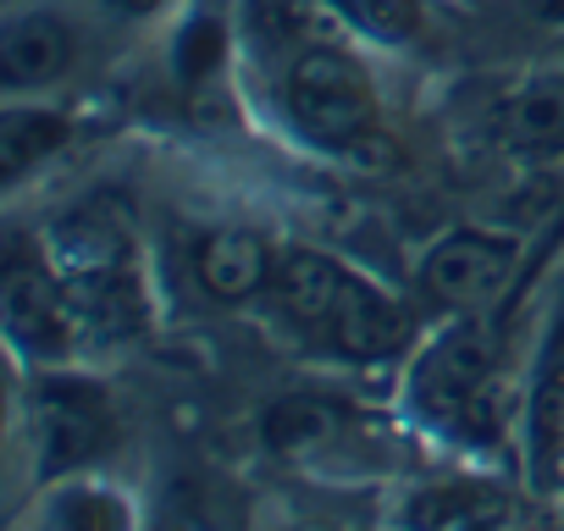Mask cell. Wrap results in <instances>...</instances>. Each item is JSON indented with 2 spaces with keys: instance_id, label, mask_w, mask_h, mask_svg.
<instances>
[{
  "instance_id": "4",
  "label": "cell",
  "mask_w": 564,
  "mask_h": 531,
  "mask_svg": "<svg viewBox=\"0 0 564 531\" xmlns=\"http://www.w3.org/2000/svg\"><path fill=\"white\" fill-rule=\"evenodd\" d=\"M40 421H45V470H67L106 448V399L84 382H51L40 388Z\"/></svg>"
},
{
  "instance_id": "19",
  "label": "cell",
  "mask_w": 564,
  "mask_h": 531,
  "mask_svg": "<svg viewBox=\"0 0 564 531\" xmlns=\"http://www.w3.org/2000/svg\"><path fill=\"white\" fill-rule=\"evenodd\" d=\"M56 520L62 525H78V520H100V525H122V503L100 498V492H73L56 503Z\"/></svg>"
},
{
  "instance_id": "5",
  "label": "cell",
  "mask_w": 564,
  "mask_h": 531,
  "mask_svg": "<svg viewBox=\"0 0 564 531\" xmlns=\"http://www.w3.org/2000/svg\"><path fill=\"white\" fill-rule=\"evenodd\" d=\"M404 333H410L404 311H393L377 289H366V283H355V278L344 283L338 311H333V322H327V338H333L344 355H355V360L393 355V349L404 344Z\"/></svg>"
},
{
  "instance_id": "1",
  "label": "cell",
  "mask_w": 564,
  "mask_h": 531,
  "mask_svg": "<svg viewBox=\"0 0 564 531\" xmlns=\"http://www.w3.org/2000/svg\"><path fill=\"white\" fill-rule=\"evenodd\" d=\"M289 111L316 144H355L377 122L366 73L338 51H305L289 73Z\"/></svg>"
},
{
  "instance_id": "21",
  "label": "cell",
  "mask_w": 564,
  "mask_h": 531,
  "mask_svg": "<svg viewBox=\"0 0 564 531\" xmlns=\"http://www.w3.org/2000/svg\"><path fill=\"white\" fill-rule=\"evenodd\" d=\"M117 7H122V12H139V18H144V12H155V7H161V0H117Z\"/></svg>"
},
{
  "instance_id": "13",
  "label": "cell",
  "mask_w": 564,
  "mask_h": 531,
  "mask_svg": "<svg viewBox=\"0 0 564 531\" xmlns=\"http://www.w3.org/2000/svg\"><path fill=\"white\" fill-rule=\"evenodd\" d=\"M62 139H67V122L56 111H7V117H0V172L23 177Z\"/></svg>"
},
{
  "instance_id": "3",
  "label": "cell",
  "mask_w": 564,
  "mask_h": 531,
  "mask_svg": "<svg viewBox=\"0 0 564 531\" xmlns=\"http://www.w3.org/2000/svg\"><path fill=\"white\" fill-rule=\"evenodd\" d=\"M487 371H492V333L487 327H459L421 360L415 393L426 404H443V415H465V410L481 404Z\"/></svg>"
},
{
  "instance_id": "20",
  "label": "cell",
  "mask_w": 564,
  "mask_h": 531,
  "mask_svg": "<svg viewBox=\"0 0 564 531\" xmlns=\"http://www.w3.org/2000/svg\"><path fill=\"white\" fill-rule=\"evenodd\" d=\"M536 23H564V0H525Z\"/></svg>"
},
{
  "instance_id": "6",
  "label": "cell",
  "mask_w": 564,
  "mask_h": 531,
  "mask_svg": "<svg viewBox=\"0 0 564 531\" xmlns=\"http://www.w3.org/2000/svg\"><path fill=\"white\" fill-rule=\"evenodd\" d=\"M67 322L73 305H56V289L34 266H12L7 272V333L29 344L34 355H62L67 349Z\"/></svg>"
},
{
  "instance_id": "11",
  "label": "cell",
  "mask_w": 564,
  "mask_h": 531,
  "mask_svg": "<svg viewBox=\"0 0 564 531\" xmlns=\"http://www.w3.org/2000/svg\"><path fill=\"white\" fill-rule=\"evenodd\" d=\"M73 322L89 338H128L144 327V294L128 272H100L73 283Z\"/></svg>"
},
{
  "instance_id": "2",
  "label": "cell",
  "mask_w": 564,
  "mask_h": 531,
  "mask_svg": "<svg viewBox=\"0 0 564 531\" xmlns=\"http://www.w3.org/2000/svg\"><path fill=\"white\" fill-rule=\"evenodd\" d=\"M514 272V249L487 232H448L426 254V294L443 305H487Z\"/></svg>"
},
{
  "instance_id": "8",
  "label": "cell",
  "mask_w": 564,
  "mask_h": 531,
  "mask_svg": "<svg viewBox=\"0 0 564 531\" xmlns=\"http://www.w3.org/2000/svg\"><path fill=\"white\" fill-rule=\"evenodd\" d=\"M51 254L62 266V278L78 283V278H100V272H122L128 260V232L117 216H100V210H78L56 227L51 238Z\"/></svg>"
},
{
  "instance_id": "10",
  "label": "cell",
  "mask_w": 564,
  "mask_h": 531,
  "mask_svg": "<svg viewBox=\"0 0 564 531\" xmlns=\"http://www.w3.org/2000/svg\"><path fill=\"white\" fill-rule=\"evenodd\" d=\"M73 62V34L67 23L34 12V18H18L0 40V73L12 84H51L62 67Z\"/></svg>"
},
{
  "instance_id": "18",
  "label": "cell",
  "mask_w": 564,
  "mask_h": 531,
  "mask_svg": "<svg viewBox=\"0 0 564 531\" xmlns=\"http://www.w3.org/2000/svg\"><path fill=\"white\" fill-rule=\"evenodd\" d=\"M221 56H227L221 23H216V18H194V23L183 29V40H177V78H183V84H205V78L221 67Z\"/></svg>"
},
{
  "instance_id": "9",
  "label": "cell",
  "mask_w": 564,
  "mask_h": 531,
  "mask_svg": "<svg viewBox=\"0 0 564 531\" xmlns=\"http://www.w3.org/2000/svg\"><path fill=\"white\" fill-rule=\"evenodd\" d=\"M199 278H205V289L216 300H249L271 278V249L254 232H243V227L210 232L199 243Z\"/></svg>"
},
{
  "instance_id": "16",
  "label": "cell",
  "mask_w": 564,
  "mask_h": 531,
  "mask_svg": "<svg viewBox=\"0 0 564 531\" xmlns=\"http://www.w3.org/2000/svg\"><path fill=\"white\" fill-rule=\"evenodd\" d=\"M338 12L355 23V29H366L371 40H410L415 29H421V7L415 0H338Z\"/></svg>"
},
{
  "instance_id": "14",
  "label": "cell",
  "mask_w": 564,
  "mask_h": 531,
  "mask_svg": "<svg viewBox=\"0 0 564 531\" xmlns=\"http://www.w3.org/2000/svg\"><path fill=\"white\" fill-rule=\"evenodd\" d=\"M333 426H338V410L327 399H311V393L276 399L265 410V421H260V432H265L271 448H311V443L333 437Z\"/></svg>"
},
{
  "instance_id": "15",
  "label": "cell",
  "mask_w": 564,
  "mask_h": 531,
  "mask_svg": "<svg viewBox=\"0 0 564 531\" xmlns=\"http://www.w3.org/2000/svg\"><path fill=\"white\" fill-rule=\"evenodd\" d=\"M564 443V327L542 360V382H536V399H531V448H536V465L547 470L553 454Z\"/></svg>"
},
{
  "instance_id": "7",
  "label": "cell",
  "mask_w": 564,
  "mask_h": 531,
  "mask_svg": "<svg viewBox=\"0 0 564 531\" xmlns=\"http://www.w3.org/2000/svg\"><path fill=\"white\" fill-rule=\"evenodd\" d=\"M271 283H276V300H282V311H289L300 327H311V333H327V322H333V311H338V294H344V272L327 260V254H311V249H294L289 260H276V272H271Z\"/></svg>"
},
{
  "instance_id": "12",
  "label": "cell",
  "mask_w": 564,
  "mask_h": 531,
  "mask_svg": "<svg viewBox=\"0 0 564 531\" xmlns=\"http://www.w3.org/2000/svg\"><path fill=\"white\" fill-rule=\"evenodd\" d=\"M498 133L514 150H564V84H536L498 111Z\"/></svg>"
},
{
  "instance_id": "17",
  "label": "cell",
  "mask_w": 564,
  "mask_h": 531,
  "mask_svg": "<svg viewBox=\"0 0 564 531\" xmlns=\"http://www.w3.org/2000/svg\"><path fill=\"white\" fill-rule=\"evenodd\" d=\"M487 514H498V498H487V492H476V487H443V492H426V498L410 509L415 525H476V520H487Z\"/></svg>"
}]
</instances>
